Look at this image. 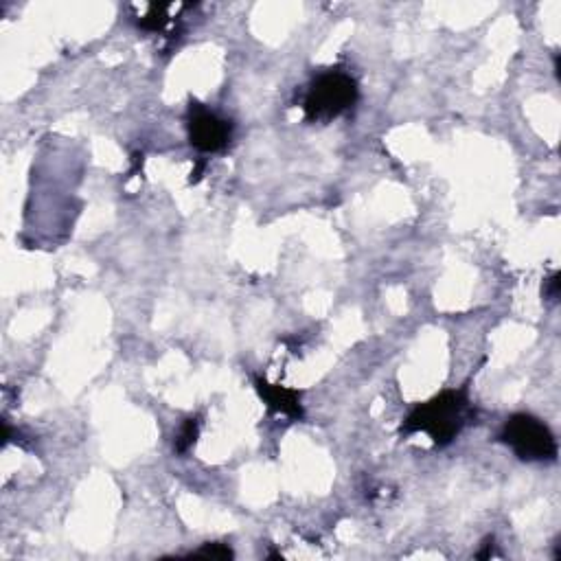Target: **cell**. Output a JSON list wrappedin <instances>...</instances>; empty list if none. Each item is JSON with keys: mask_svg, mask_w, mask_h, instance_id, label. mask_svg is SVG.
I'll return each instance as SVG.
<instances>
[{"mask_svg": "<svg viewBox=\"0 0 561 561\" xmlns=\"http://www.w3.org/2000/svg\"><path fill=\"white\" fill-rule=\"evenodd\" d=\"M476 417L467 384L456 391H443L408 412L402 423V437L426 432L437 448H445L456 441L467 423Z\"/></svg>", "mask_w": 561, "mask_h": 561, "instance_id": "1", "label": "cell"}, {"mask_svg": "<svg viewBox=\"0 0 561 561\" xmlns=\"http://www.w3.org/2000/svg\"><path fill=\"white\" fill-rule=\"evenodd\" d=\"M255 388L259 397L266 402L270 412H277V415L290 417V419H303L305 410L301 404V393L294 391V388H285L281 384H270L263 377H255Z\"/></svg>", "mask_w": 561, "mask_h": 561, "instance_id": "5", "label": "cell"}, {"mask_svg": "<svg viewBox=\"0 0 561 561\" xmlns=\"http://www.w3.org/2000/svg\"><path fill=\"white\" fill-rule=\"evenodd\" d=\"M189 557H196V559H233L235 553H233L231 546L213 542V544H204L200 551L191 553Z\"/></svg>", "mask_w": 561, "mask_h": 561, "instance_id": "8", "label": "cell"}, {"mask_svg": "<svg viewBox=\"0 0 561 561\" xmlns=\"http://www.w3.org/2000/svg\"><path fill=\"white\" fill-rule=\"evenodd\" d=\"M187 128L191 145L202 154L224 152L233 139V123L213 110H206L200 103L189 106Z\"/></svg>", "mask_w": 561, "mask_h": 561, "instance_id": "4", "label": "cell"}, {"mask_svg": "<svg viewBox=\"0 0 561 561\" xmlns=\"http://www.w3.org/2000/svg\"><path fill=\"white\" fill-rule=\"evenodd\" d=\"M198 434H200V417H191V419L182 423V428H180L176 443H174L176 454H187L193 448V445H196Z\"/></svg>", "mask_w": 561, "mask_h": 561, "instance_id": "6", "label": "cell"}, {"mask_svg": "<svg viewBox=\"0 0 561 561\" xmlns=\"http://www.w3.org/2000/svg\"><path fill=\"white\" fill-rule=\"evenodd\" d=\"M544 299L555 303L559 299V274L555 272L551 279L544 281Z\"/></svg>", "mask_w": 561, "mask_h": 561, "instance_id": "9", "label": "cell"}, {"mask_svg": "<svg viewBox=\"0 0 561 561\" xmlns=\"http://www.w3.org/2000/svg\"><path fill=\"white\" fill-rule=\"evenodd\" d=\"M360 88L356 77L345 71H325L309 84L303 110L312 123H329L358 103Z\"/></svg>", "mask_w": 561, "mask_h": 561, "instance_id": "2", "label": "cell"}, {"mask_svg": "<svg viewBox=\"0 0 561 561\" xmlns=\"http://www.w3.org/2000/svg\"><path fill=\"white\" fill-rule=\"evenodd\" d=\"M502 443L509 445L513 454L524 463H548L557 459V439L542 419L529 412L511 415L500 430Z\"/></svg>", "mask_w": 561, "mask_h": 561, "instance_id": "3", "label": "cell"}, {"mask_svg": "<svg viewBox=\"0 0 561 561\" xmlns=\"http://www.w3.org/2000/svg\"><path fill=\"white\" fill-rule=\"evenodd\" d=\"M171 7L169 5H150L147 14L139 20V27L145 31H163L169 22L167 11Z\"/></svg>", "mask_w": 561, "mask_h": 561, "instance_id": "7", "label": "cell"}]
</instances>
